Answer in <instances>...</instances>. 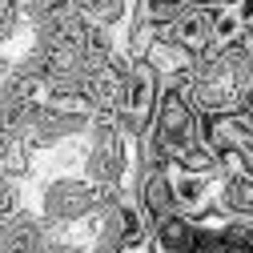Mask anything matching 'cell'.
Segmentation results:
<instances>
[{
  "label": "cell",
  "instance_id": "cell-1",
  "mask_svg": "<svg viewBox=\"0 0 253 253\" xmlns=\"http://www.w3.org/2000/svg\"><path fill=\"white\" fill-rule=\"evenodd\" d=\"M101 201H105V189L84 181L81 173H52V177L28 181V205L56 233H77L97 213Z\"/></svg>",
  "mask_w": 253,
  "mask_h": 253
},
{
  "label": "cell",
  "instance_id": "cell-2",
  "mask_svg": "<svg viewBox=\"0 0 253 253\" xmlns=\"http://www.w3.org/2000/svg\"><path fill=\"white\" fill-rule=\"evenodd\" d=\"M129 193L137 201V209L145 213L149 225H161V221L177 217V193H173V173L169 169H137L129 181Z\"/></svg>",
  "mask_w": 253,
  "mask_h": 253
},
{
  "label": "cell",
  "instance_id": "cell-3",
  "mask_svg": "<svg viewBox=\"0 0 253 253\" xmlns=\"http://www.w3.org/2000/svg\"><path fill=\"white\" fill-rule=\"evenodd\" d=\"M209 217H217V221H253V173H245V169L217 173Z\"/></svg>",
  "mask_w": 253,
  "mask_h": 253
},
{
  "label": "cell",
  "instance_id": "cell-4",
  "mask_svg": "<svg viewBox=\"0 0 253 253\" xmlns=\"http://www.w3.org/2000/svg\"><path fill=\"white\" fill-rule=\"evenodd\" d=\"M169 41H177L185 52H193V56L209 52V48L217 44V37H213V12H209V8H189V4H185V12L177 16V24L169 28Z\"/></svg>",
  "mask_w": 253,
  "mask_h": 253
},
{
  "label": "cell",
  "instance_id": "cell-5",
  "mask_svg": "<svg viewBox=\"0 0 253 253\" xmlns=\"http://www.w3.org/2000/svg\"><path fill=\"white\" fill-rule=\"evenodd\" d=\"M145 60L157 69V77L161 81H181V77H189V69H193V52H185L177 41H169V37H161V41H153V48L145 52Z\"/></svg>",
  "mask_w": 253,
  "mask_h": 253
},
{
  "label": "cell",
  "instance_id": "cell-6",
  "mask_svg": "<svg viewBox=\"0 0 253 253\" xmlns=\"http://www.w3.org/2000/svg\"><path fill=\"white\" fill-rule=\"evenodd\" d=\"M181 12H185L181 0H133V4H129V16L141 20V24H149V28H157L161 37H169V28L177 24Z\"/></svg>",
  "mask_w": 253,
  "mask_h": 253
},
{
  "label": "cell",
  "instance_id": "cell-7",
  "mask_svg": "<svg viewBox=\"0 0 253 253\" xmlns=\"http://www.w3.org/2000/svg\"><path fill=\"white\" fill-rule=\"evenodd\" d=\"M24 205H28V181H20V177L0 169V221H8Z\"/></svg>",
  "mask_w": 253,
  "mask_h": 253
},
{
  "label": "cell",
  "instance_id": "cell-8",
  "mask_svg": "<svg viewBox=\"0 0 253 253\" xmlns=\"http://www.w3.org/2000/svg\"><path fill=\"white\" fill-rule=\"evenodd\" d=\"M33 253H88L81 241H73L69 233H56V229H48L37 245H33Z\"/></svg>",
  "mask_w": 253,
  "mask_h": 253
},
{
  "label": "cell",
  "instance_id": "cell-9",
  "mask_svg": "<svg viewBox=\"0 0 253 253\" xmlns=\"http://www.w3.org/2000/svg\"><path fill=\"white\" fill-rule=\"evenodd\" d=\"M20 145V137H8L4 129H0V169H4V161H8V157H12V149Z\"/></svg>",
  "mask_w": 253,
  "mask_h": 253
}]
</instances>
